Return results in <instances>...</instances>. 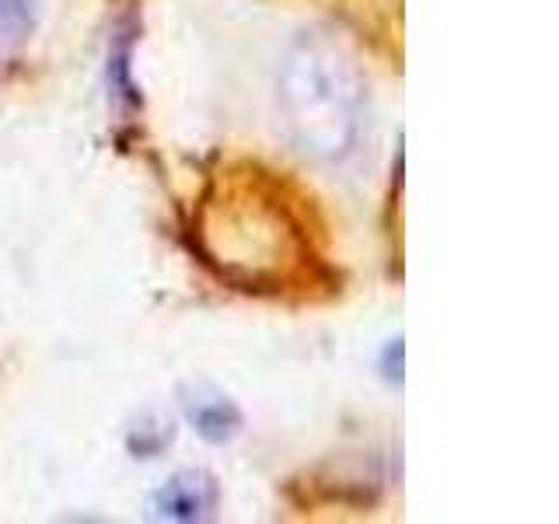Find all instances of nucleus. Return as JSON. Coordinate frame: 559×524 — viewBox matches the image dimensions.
I'll use <instances>...</instances> for the list:
<instances>
[{"instance_id": "nucleus-3", "label": "nucleus", "mask_w": 559, "mask_h": 524, "mask_svg": "<svg viewBox=\"0 0 559 524\" xmlns=\"http://www.w3.org/2000/svg\"><path fill=\"white\" fill-rule=\"evenodd\" d=\"M189 419H192V427L206 437V441H227V437H231L238 430V424H241L238 409L224 395L192 398L189 402Z\"/></svg>"}, {"instance_id": "nucleus-4", "label": "nucleus", "mask_w": 559, "mask_h": 524, "mask_svg": "<svg viewBox=\"0 0 559 524\" xmlns=\"http://www.w3.org/2000/svg\"><path fill=\"white\" fill-rule=\"evenodd\" d=\"M35 28L32 0H0V70L25 49Z\"/></svg>"}, {"instance_id": "nucleus-2", "label": "nucleus", "mask_w": 559, "mask_h": 524, "mask_svg": "<svg viewBox=\"0 0 559 524\" xmlns=\"http://www.w3.org/2000/svg\"><path fill=\"white\" fill-rule=\"evenodd\" d=\"M217 507V483L206 472H179L154 493V517L206 521Z\"/></svg>"}, {"instance_id": "nucleus-1", "label": "nucleus", "mask_w": 559, "mask_h": 524, "mask_svg": "<svg viewBox=\"0 0 559 524\" xmlns=\"http://www.w3.org/2000/svg\"><path fill=\"white\" fill-rule=\"evenodd\" d=\"M280 112L290 140L319 165H340L367 127V81L354 52L329 35H301L280 67Z\"/></svg>"}]
</instances>
